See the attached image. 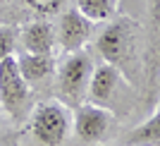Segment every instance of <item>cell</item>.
I'll return each instance as SVG.
<instances>
[{"instance_id":"cell-1","label":"cell","mask_w":160,"mask_h":146,"mask_svg":"<svg viewBox=\"0 0 160 146\" xmlns=\"http://www.w3.org/2000/svg\"><path fill=\"white\" fill-rule=\"evenodd\" d=\"M93 58L86 50H74L65 53V58L58 62L53 77V98L62 101L67 108H77L86 103L88 84L93 77Z\"/></svg>"},{"instance_id":"cell-2","label":"cell","mask_w":160,"mask_h":146,"mask_svg":"<svg viewBox=\"0 0 160 146\" xmlns=\"http://www.w3.org/2000/svg\"><path fill=\"white\" fill-rule=\"evenodd\" d=\"M29 134L38 146H62L72 134V108L62 101L48 98L36 103L29 115Z\"/></svg>"},{"instance_id":"cell-3","label":"cell","mask_w":160,"mask_h":146,"mask_svg":"<svg viewBox=\"0 0 160 146\" xmlns=\"http://www.w3.org/2000/svg\"><path fill=\"white\" fill-rule=\"evenodd\" d=\"M33 89L17 67V55L0 60V110L14 122H27L33 110Z\"/></svg>"},{"instance_id":"cell-4","label":"cell","mask_w":160,"mask_h":146,"mask_svg":"<svg viewBox=\"0 0 160 146\" xmlns=\"http://www.w3.org/2000/svg\"><path fill=\"white\" fill-rule=\"evenodd\" d=\"M96 50L103 62L115 65L120 72L129 67L136 58V22L127 17L110 19V24H105L96 39Z\"/></svg>"},{"instance_id":"cell-5","label":"cell","mask_w":160,"mask_h":146,"mask_svg":"<svg viewBox=\"0 0 160 146\" xmlns=\"http://www.w3.org/2000/svg\"><path fill=\"white\" fill-rule=\"evenodd\" d=\"M115 129V113L96 103H81L72 113V132L81 144H103Z\"/></svg>"},{"instance_id":"cell-6","label":"cell","mask_w":160,"mask_h":146,"mask_svg":"<svg viewBox=\"0 0 160 146\" xmlns=\"http://www.w3.org/2000/svg\"><path fill=\"white\" fill-rule=\"evenodd\" d=\"M93 22H88L77 7H67L65 12H60L58 24H55V39L58 46L65 53H74V50H84L86 43L93 36Z\"/></svg>"},{"instance_id":"cell-7","label":"cell","mask_w":160,"mask_h":146,"mask_svg":"<svg viewBox=\"0 0 160 146\" xmlns=\"http://www.w3.org/2000/svg\"><path fill=\"white\" fill-rule=\"evenodd\" d=\"M122 89H124L122 72L110 62H100V65L93 67V77H91V84H88L86 101L112 110V103L120 98Z\"/></svg>"},{"instance_id":"cell-8","label":"cell","mask_w":160,"mask_h":146,"mask_svg":"<svg viewBox=\"0 0 160 146\" xmlns=\"http://www.w3.org/2000/svg\"><path fill=\"white\" fill-rule=\"evenodd\" d=\"M17 43L24 53H38V55H55V27L46 19H31L17 31Z\"/></svg>"},{"instance_id":"cell-9","label":"cell","mask_w":160,"mask_h":146,"mask_svg":"<svg viewBox=\"0 0 160 146\" xmlns=\"http://www.w3.org/2000/svg\"><path fill=\"white\" fill-rule=\"evenodd\" d=\"M17 67L29 86L36 89L48 86L55 77V55H38V53H24L17 55Z\"/></svg>"},{"instance_id":"cell-10","label":"cell","mask_w":160,"mask_h":146,"mask_svg":"<svg viewBox=\"0 0 160 146\" xmlns=\"http://www.w3.org/2000/svg\"><path fill=\"white\" fill-rule=\"evenodd\" d=\"M120 146H160V103L148 120L122 134Z\"/></svg>"},{"instance_id":"cell-11","label":"cell","mask_w":160,"mask_h":146,"mask_svg":"<svg viewBox=\"0 0 160 146\" xmlns=\"http://www.w3.org/2000/svg\"><path fill=\"white\" fill-rule=\"evenodd\" d=\"M117 3L120 0H77V10H79L88 22L93 24H105L115 17L117 12Z\"/></svg>"},{"instance_id":"cell-12","label":"cell","mask_w":160,"mask_h":146,"mask_svg":"<svg viewBox=\"0 0 160 146\" xmlns=\"http://www.w3.org/2000/svg\"><path fill=\"white\" fill-rule=\"evenodd\" d=\"M17 50V29L10 24H0V60L14 55Z\"/></svg>"},{"instance_id":"cell-13","label":"cell","mask_w":160,"mask_h":146,"mask_svg":"<svg viewBox=\"0 0 160 146\" xmlns=\"http://www.w3.org/2000/svg\"><path fill=\"white\" fill-rule=\"evenodd\" d=\"M22 3L38 14H50V12H58L65 0H22Z\"/></svg>"},{"instance_id":"cell-14","label":"cell","mask_w":160,"mask_h":146,"mask_svg":"<svg viewBox=\"0 0 160 146\" xmlns=\"http://www.w3.org/2000/svg\"><path fill=\"white\" fill-rule=\"evenodd\" d=\"M93 146H103V144H93Z\"/></svg>"}]
</instances>
